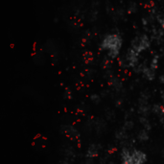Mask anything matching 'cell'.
Instances as JSON below:
<instances>
[{"instance_id": "3957f363", "label": "cell", "mask_w": 164, "mask_h": 164, "mask_svg": "<svg viewBox=\"0 0 164 164\" xmlns=\"http://www.w3.org/2000/svg\"><path fill=\"white\" fill-rule=\"evenodd\" d=\"M149 47H150V40H149V38L146 35H141L136 37V38H133L131 44L130 50L139 55V53L145 51Z\"/></svg>"}, {"instance_id": "277c9868", "label": "cell", "mask_w": 164, "mask_h": 164, "mask_svg": "<svg viewBox=\"0 0 164 164\" xmlns=\"http://www.w3.org/2000/svg\"><path fill=\"white\" fill-rule=\"evenodd\" d=\"M160 25H161V27L163 28V30H164V17L161 18V20H160Z\"/></svg>"}, {"instance_id": "6da1fadb", "label": "cell", "mask_w": 164, "mask_h": 164, "mask_svg": "<svg viewBox=\"0 0 164 164\" xmlns=\"http://www.w3.org/2000/svg\"><path fill=\"white\" fill-rule=\"evenodd\" d=\"M123 45V38L118 34H110L103 38L101 42V49L108 52L110 58H116Z\"/></svg>"}, {"instance_id": "7a4b0ae2", "label": "cell", "mask_w": 164, "mask_h": 164, "mask_svg": "<svg viewBox=\"0 0 164 164\" xmlns=\"http://www.w3.org/2000/svg\"><path fill=\"white\" fill-rule=\"evenodd\" d=\"M147 161V155L140 150L124 149L121 153V164H144Z\"/></svg>"}]
</instances>
